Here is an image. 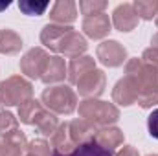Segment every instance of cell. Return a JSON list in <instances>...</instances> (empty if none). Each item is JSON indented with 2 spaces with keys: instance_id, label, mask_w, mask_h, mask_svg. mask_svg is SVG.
Returning a JSON list of instances; mask_svg holds the SVG:
<instances>
[{
  "instance_id": "cell-1",
  "label": "cell",
  "mask_w": 158,
  "mask_h": 156,
  "mask_svg": "<svg viewBox=\"0 0 158 156\" xmlns=\"http://www.w3.org/2000/svg\"><path fill=\"white\" fill-rule=\"evenodd\" d=\"M79 116L86 123H90L94 129L96 127H107L110 123H116L119 119V110L107 101L99 99H86L79 105Z\"/></svg>"
},
{
  "instance_id": "cell-2",
  "label": "cell",
  "mask_w": 158,
  "mask_h": 156,
  "mask_svg": "<svg viewBox=\"0 0 158 156\" xmlns=\"http://www.w3.org/2000/svg\"><path fill=\"white\" fill-rule=\"evenodd\" d=\"M33 88L31 84L20 76L9 77L7 81L0 83V105L4 107H13V105H22L28 99H31Z\"/></svg>"
},
{
  "instance_id": "cell-3",
  "label": "cell",
  "mask_w": 158,
  "mask_h": 156,
  "mask_svg": "<svg viewBox=\"0 0 158 156\" xmlns=\"http://www.w3.org/2000/svg\"><path fill=\"white\" fill-rule=\"evenodd\" d=\"M42 103L55 114H70L76 109V94L70 86H50L42 92Z\"/></svg>"
},
{
  "instance_id": "cell-4",
  "label": "cell",
  "mask_w": 158,
  "mask_h": 156,
  "mask_svg": "<svg viewBox=\"0 0 158 156\" xmlns=\"http://www.w3.org/2000/svg\"><path fill=\"white\" fill-rule=\"evenodd\" d=\"M48 59H50V57H48V53H46L44 50L33 48V50H30V51L22 57V61H20V70H22L28 77L37 79V77L42 76Z\"/></svg>"
},
{
  "instance_id": "cell-5",
  "label": "cell",
  "mask_w": 158,
  "mask_h": 156,
  "mask_svg": "<svg viewBox=\"0 0 158 156\" xmlns=\"http://www.w3.org/2000/svg\"><path fill=\"white\" fill-rule=\"evenodd\" d=\"M98 59L105 66H119L127 59V51L118 40H105L98 46Z\"/></svg>"
},
{
  "instance_id": "cell-6",
  "label": "cell",
  "mask_w": 158,
  "mask_h": 156,
  "mask_svg": "<svg viewBox=\"0 0 158 156\" xmlns=\"http://www.w3.org/2000/svg\"><path fill=\"white\" fill-rule=\"evenodd\" d=\"M105 88V74L101 70H92L90 74H86L85 77L79 79L77 90L83 97L94 99L96 96H99Z\"/></svg>"
},
{
  "instance_id": "cell-7",
  "label": "cell",
  "mask_w": 158,
  "mask_h": 156,
  "mask_svg": "<svg viewBox=\"0 0 158 156\" xmlns=\"http://www.w3.org/2000/svg\"><path fill=\"white\" fill-rule=\"evenodd\" d=\"M86 50V40L83 39L81 35H79L77 31H74V30H70L63 40L59 42V46H57V50L55 51H61V53H64L66 57H79V53H83Z\"/></svg>"
},
{
  "instance_id": "cell-8",
  "label": "cell",
  "mask_w": 158,
  "mask_h": 156,
  "mask_svg": "<svg viewBox=\"0 0 158 156\" xmlns=\"http://www.w3.org/2000/svg\"><path fill=\"white\" fill-rule=\"evenodd\" d=\"M83 30H85V33L88 37L101 39V37H105L110 31L109 17L107 15H92V17H86L85 22H83Z\"/></svg>"
},
{
  "instance_id": "cell-9",
  "label": "cell",
  "mask_w": 158,
  "mask_h": 156,
  "mask_svg": "<svg viewBox=\"0 0 158 156\" xmlns=\"http://www.w3.org/2000/svg\"><path fill=\"white\" fill-rule=\"evenodd\" d=\"M112 97H114V101L118 105L129 107V105H132V103L138 101V90H136V86L132 84L131 79L125 77V79H121V81L116 83L114 92H112Z\"/></svg>"
},
{
  "instance_id": "cell-10",
  "label": "cell",
  "mask_w": 158,
  "mask_h": 156,
  "mask_svg": "<svg viewBox=\"0 0 158 156\" xmlns=\"http://www.w3.org/2000/svg\"><path fill=\"white\" fill-rule=\"evenodd\" d=\"M66 77V64L63 57H50L46 63V68L42 72L40 79L46 84H53V83H61Z\"/></svg>"
},
{
  "instance_id": "cell-11",
  "label": "cell",
  "mask_w": 158,
  "mask_h": 156,
  "mask_svg": "<svg viewBox=\"0 0 158 156\" xmlns=\"http://www.w3.org/2000/svg\"><path fill=\"white\" fill-rule=\"evenodd\" d=\"M94 142L107 151H114L116 147H119L123 143V132L119 129H114V127H105V129L96 132Z\"/></svg>"
},
{
  "instance_id": "cell-12",
  "label": "cell",
  "mask_w": 158,
  "mask_h": 156,
  "mask_svg": "<svg viewBox=\"0 0 158 156\" xmlns=\"http://www.w3.org/2000/svg\"><path fill=\"white\" fill-rule=\"evenodd\" d=\"M92 70H96V63L92 57L85 55V57H76L72 59L70 66H68V77H70V83H76L77 84L79 79L85 77L86 74H90Z\"/></svg>"
},
{
  "instance_id": "cell-13",
  "label": "cell",
  "mask_w": 158,
  "mask_h": 156,
  "mask_svg": "<svg viewBox=\"0 0 158 156\" xmlns=\"http://www.w3.org/2000/svg\"><path fill=\"white\" fill-rule=\"evenodd\" d=\"M2 143H4V147H6L7 156H22L24 151H28L26 136H24V132H20L19 129H15V130H11L9 134H6Z\"/></svg>"
},
{
  "instance_id": "cell-14",
  "label": "cell",
  "mask_w": 158,
  "mask_h": 156,
  "mask_svg": "<svg viewBox=\"0 0 158 156\" xmlns=\"http://www.w3.org/2000/svg\"><path fill=\"white\" fill-rule=\"evenodd\" d=\"M136 22H138V15L136 11H132V6L125 4L114 11V24L119 31H131L136 26Z\"/></svg>"
},
{
  "instance_id": "cell-15",
  "label": "cell",
  "mask_w": 158,
  "mask_h": 156,
  "mask_svg": "<svg viewBox=\"0 0 158 156\" xmlns=\"http://www.w3.org/2000/svg\"><path fill=\"white\" fill-rule=\"evenodd\" d=\"M70 30H72V28H64V26H50V24H48V26L42 30L40 40H42V44H46L48 48L57 50L59 42L63 40V37H64Z\"/></svg>"
},
{
  "instance_id": "cell-16",
  "label": "cell",
  "mask_w": 158,
  "mask_h": 156,
  "mask_svg": "<svg viewBox=\"0 0 158 156\" xmlns=\"http://www.w3.org/2000/svg\"><path fill=\"white\" fill-rule=\"evenodd\" d=\"M42 110H44V109H42L40 101H37V99L31 97V99H28L26 103H22V105L19 107V117H20L22 123L35 125V121H37V117H39V114Z\"/></svg>"
},
{
  "instance_id": "cell-17",
  "label": "cell",
  "mask_w": 158,
  "mask_h": 156,
  "mask_svg": "<svg viewBox=\"0 0 158 156\" xmlns=\"http://www.w3.org/2000/svg\"><path fill=\"white\" fill-rule=\"evenodd\" d=\"M22 48V39L11 31V30H2L0 31V53L13 55Z\"/></svg>"
},
{
  "instance_id": "cell-18",
  "label": "cell",
  "mask_w": 158,
  "mask_h": 156,
  "mask_svg": "<svg viewBox=\"0 0 158 156\" xmlns=\"http://www.w3.org/2000/svg\"><path fill=\"white\" fill-rule=\"evenodd\" d=\"M53 156H112V151H107L103 149L101 145H98L94 140L88 142V143H83L79 145L77 149L70 154H59V153H53Z\"/></svg>"
},
{
  "instance_id": "cell-19",
  "label": "cell",
  "mask_w": 158,
  "mask_h": 156,
  "mask_svg": "<svg viewBox=\"0 0 158 156\" xmlns=\"http://www.w3.org/2000/svg\"><path fill=\"white\" fill-rule=\"evenodd\" d=\"M52 18L55 22H72L76 18V6L70 2H59L55 4L53 11H52Z\"/></svg>"
},
{
  "instance_id": "cell-20",
  "label": "cell",
  "mask_w": 158,
  "mask_h": 156,
  "mask_svg": "<svg viewBox=\"0 0 158 156\" xmlns=\"http://www.w3.org/2000/svg\"><path fill=\"white\" fill-rule=\"evenodd\" d=\"M35 127L44 136H50L57 130V117H55V114H50V112L42 110L37 117V121H35Z\"/></svg>"
},
{
  "instance_id": "cell-21",
  "label": "cell",
  "mask_w": 158,
  "mask_h": 156,
  "mask_svg": "<svg viewBox=\"0 0 158 156\" xmlns=\"http://www.w3.org/2000/svg\"><path fill=\"white\" fill-rule=\"evenodd\" d=\"M134 7H136L138 17H142L145 20H151L158 9V2H136Z\"/></svg>"
},
{
  "instance_id": "cell-22",
  "label": "cell",
  "mask_w": 158,
  "mask_h": 156,
  "mask_svg": "<svg viewBox=\"0 0 158 156\" xmlns=\"http://www.w3.org/2000/svg\"><path fill=\"white\" fill-rule=\"evenodd\" d=\"M19 127V121L17 117L9 112H0V136H6L9 134L11 130H15Z\"/></svg>"
},
{
  "instance_id": "cell-23",
  "label": "cell",
  "mask_w": 158,
  "mask_h": 156,
  "mask_svg": "<svg viewBox=\"0 0 158 156\" xmlns=\"http://www.w3.org/2000/svg\"><path fill=\"white\" fill-rule=\"evenodd\" d=\"M28 153L31 156H50V145L44 140H33L28 143Z\"/></svg>"
},
{
  "instance_id": "cell-24",
  "label": "cell",
  "mask_w": 158,
  "mask_h": 156,
  "mask_svg": "<svg viewBox=\"0 0 158 156\" xmlns=\"http://www.w3.org/2000/svg\"><path fill=\"white\" fill-rule=\"evenodd\" d=\"M46 7H48V2H40V4H33V2H20V9H22L26 15H42Z\"/></svg>"
},
{
  "instance_id": "cell-25",
  "label": "cell",
  "mask_w": 158,
  "mask_h": 156,
  "mask_svg": "<svg viewBox=\"0 0 158 156\" xmlns=\"http://www.w3.org/2000/svg\"><path fill=\"white\" fill-rule=\"evenodd\" d=\"M147 129H149V134L158 140V109H155L147 117Z\"/></svg>"
},
{
  "instance_id": "cell-26",
  "label": "cell",
  "mask_w": 158,
  "mask_h": 156,
  "mask_svg": "<svg viewBox=\"0 0 158 156\" xmlns=\"http://www.w3.org/2000/svg\"><path fill=\"white\" fill-rule=\"evenodd\" d=\"M143 59H145V64H149V66H153V68L158 70V50H155V48L145 50Z\"/></svg>"
},
{
  "instance_id": "cell-27",
  "label": "cell",
  "mask_w": 158,
  "mask_h": 156,
  "mask_svg": "<svg viewBox=\"0 0 158 156\" xmlns=\"http://www.w3.org/2000/svg\"><path fill=\"white\" fill-rule=\"evenodd\" d=\"M116 156H140V154L136 153V149H134V147H131V145H125V147H123V149H121V151H119Z\"/></svg>"
},
{
  "instance_id": "cell-28",
  "label": "cell",
  "mask_w": 158,
  "mask_h": 156,
  "mask_svg": "<svg viewBox=\"0 0 158 156\" xmlns=\"http://www.w3.org/2000/svg\"><path fill=\"white\" fill-rule=\"evenodd\" d=\"M0 156H7V153H6V147H4V143L0 142Z\"/></svg>"
},
{
  "instance_id": "cell-29",
  "label": "cell",
  "mask_w": 158,
  "mask_h": 156,
  "mask_svg": "<svg viewBox=\"0 0 158 156\" xmlns=\"http://www.w3.org/2000/svg\"><path fill=\"white\" fill-rule=\"evenodd\" d=\"M153 48L158 50V35H155V39H153Z\"/></svg>"
},
{
  "instance_id": "cell-30",
  "label": "cell",
  "mask_w": 158,
  "mask_h": 156,
  "mask_svg": "<svg viewBox=\"0 0 158 156\" xmlns=\"http://www.w3.org/2000/svg\"><path fill=\"white\" fill-rule=\"evenodd\" d=\"M9 6V2H6V4H0V9H4V7H7Z\"/></svg>"
},
{
  "instance_id": "cell-31",
  "label": "cell",
  "mask_w": 158,
  "mask_h": 156,
  "mask_svg": "<svg viewBox=\"0 0 158 156\" xmlns=\"http://www.w3.org/2000/svg\"><path fill=\"white\" fill-rule=\"evenodd\" d=\"M151 156H156V154H151Z\"/></svg>"
},
{
  "instance_id": "cell-32",
  "label": "cell",
  "mask_w": 158,
  "mask_h": 156,
  "mask_svg": "<svg viewBox=\"0 0 158 156\" xmlns=\"http://www.w3.org/2000/svg\"><path fill=\"white\" fill-rule=\"evenodd\" d=\"M28 156H31V154H28Z\"/></svg>"
}]
</instances>
